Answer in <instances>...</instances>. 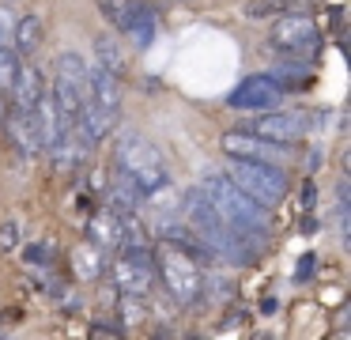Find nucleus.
<instances>
[{"label": "nucleus", "mask_w": 351, "mask_h": 340, "mask_svg": "<svg viewBox=\"0 0 351 340\" xmlns=\"http://www.w3.org/2000/svg\"><path fill=\"white\" fill-rule=\"evenodd\" d=\"M200 257L215 261V253L200 238H167L152 253L155 276L162 280L167 295L178 306H197L204 299V272H200Z\"/></svg>", "instance_id": "f257e3e1"}, {"label": "nucleus", "mask_w": 351, "mask_h": 340, "mask_svg": "<svg viewBox=\"0 0 351 340\" xmlns=\"http://www.w3.org/2000/svg\"><path fill=\"white\" fill-rule=\"evenodd\" d=\"M200 193L212 201V208L223 216V223L234 227L238 234H245V238H265V231L272 227L265 204L253 201V196L245 193L238 181H230L227 174H219V170L204 174V178H200Z\"/></svg>", "instance_id": "f03ea898"}, {"label": "nucleus", "mask_w": 351, "mask_h": 340, "mask_svg": "<svg viewBox=\"0 0 351 340\" xmlns=\"http://www.w3.org/2000/svg\"><path fill=\"white\" fill-rule=\"evenodd\" d=\"M114 163H117V174H121L140 196H162L167 193V185H170L167 163H162L159 148H155L152 140H144L140 133H129V136L117 140Z\"/></svg>", "instance_id": "7ed1b4c3"}, {"label": "nucleus", "mask_w": 351, "mask_h": 340, "mask_svg": "<svg viewBox=\"0 0 351 340\" xmlns=\"http://www.w3.org/2000/svg\"><path fill=\"white\" fill-rule=\"evenodd\" d=\"M110 280L121 295H140L144 299L155 284V261L147 242H125L117 249V261L110 264Z\"/></svg>", "instance_id": "20e7f679"}, {"label": "nucleus", "mask_w": 351, "mask_h": 340, "mask_svg": "<svg viewBox=\"0 0 351 340\" xmlns=\"http://www.w3.org/2000/svg\"><path fill=\"white\" fill-rule=\"evenodd\" d=\"M230 181L245 189L253 201H261L265 208H272L276 201L287 196V178L276 163H253V159H230V170H227Z\"/></svg>", "instance_id": "39448f33"}, {"label": "nucleus", "mask_w": 351, "mask_h": 340, "mask_svg": "<svg viewBox=\"0 0 351 340\" xmlns=\"http://www.w3.org/2000/svg\"><path fill=\"white\" fill-rule=\"evenodd\" d=\"M280 98H283L280 80H272V76H245L227 95V106L230 110H272Z\"/></svg>", "instance_id": "423d86ee"}, {"label": "nucleus", "mask_w": 351, "mask_h": 340, "mask_svg": "<svg viewBox=\"0 0 351 340\" xmlns=\"http://www.w3.org/2000/svg\"><path fill=\"white\" fill-rule=\"evenodd\" d=\"M272 42L280 45V49H291V53L313 49V45H317V23L302 12H287L272 23Z\"/></svg>", "instance_id": "0eeeda50"}, {"label": "nucleus", "mask_w": 351, "mask_h": 340, "mask_svg": "<svg viewBox=\"0 0 351 340\" xmlns=\"http://www.w3.org/2000/svg\"><path fill=\"white\" fill-rule=\"evenodd\" d=\"M4 128H8V140L16 151H23L27 159H38L42 155V136H38V125H34V113L16 106V110L4 113Z\"/></svg>", "instance_id": "6e6552de"}, {"label": "nucleus", "mask_w": 351, "mask_h": 340, "mask_svg": "<svg viewBox=\"0 0 351 340\" xmlns=\"http://www.w3.org/2000/svg\"><path fill=\"white\" fill-rule=\"evenodd\" d=\"M87 242H95L99 249H121L125 246V223L110 204H102V208L87 219Z\"/></svg>", "instance_id": "1a4fd4ad"}, {"label": "nucleus", "mask_w": 351, "mask_h": 340, "mask_svg": "<svg viewBox=\"0 0 351 340\" xmlns=\"http://www.w3.org/2000/svg\"><path fill=\"white\" fill-rule=\"evenodd\" d=\"M87 91L99 102V110L110 121H117V113H121V80L110 76L106 68H87Z\"/></svg>", "instance_id": "9d476101"}, {"label": "nucleus", "mask_w": 351, "mask_h": 340, "mask_svg": "<svg viewBox=\"0 0 351 340\" xmlns=\"http://www.w3.org/2000/svg\"><path fill=\"white\" fill-rule=\"evenodd\" d=\"M245 133L261 136V140L276 144V148H287L291 140H298V121L291 113H261Z\"/></svg>", "instance_id": "9b49d317"}, {"label": "nucleus", "mask_w": 351, "mask_h": 340, "mask_svg": "<svg viewBox=\"0 0 351 340\" xmlns=\"http://www.w3.org/2000/svg\"><path fill=\"white\" fill-rule=\"evenodd\" d=\"M223 151L230 159H253V163H276V144L261 140L253 133H227L223 136Z\"/></svg>", "instance_id": "f8f14e48"}, {"label": "nucleus", "mask_w": 351, "mask_h": 340, "mask_svg": "<svg viewBox=\"0 0 351 340\" xmlns=\"http://www.w3.org/2000/svg\"><path fill=\"white\" fill-rule=\"evenodd\" d=\"M31 113H34V125H38L42 148H49V144H57V140H61V133H64V117H61V110H57L53 91H42Z\"/></svg>", "instance_id": "ddd939ff"}, {"label": "nucleus", "mask_w": 351, "mask_h": 340, "mask_svg": "<svg viewBox=\"0 0 351 340\" xmlns=\"http://www.w3.org/2000/svg\"><path fill=\"white\" fill-rule=\"evenodd\" d=\"M12 95H16V106H23V110H34V102H38V95L46 91V80H42L38 65H19L16 68V80H12Z\"/></svg>", "instance_id": "4468645a"}, {"label": "nucleus", "mask_w": 351, "mask_h": 340, "mask_svg": "<svg viewBox=\"0 0 351 340\" xmlns=\"http://www.w3.org/2000/svg\"><path fill=\"white\" fill-rule=\"evenodd\" d=\"M42 38H46V27H42V15H23L16 19V34H12V49L19 57H34L42 49Z\"/></svg>", "instance_id": "2eb2a0df"}, {"label": "nucleus", "mask_w": 351, "mask_h": 340, "mask_svg": "<svg viewBox=\"0 0 351 340\" xmlns=\"http://www.w3.org/2000/svg\"><path fill=\"white\" fill-rule=\"evenodd\" d=\"M72 272H76V280H84V284L99 280L102 276V249L95 246V242H80V246L72 249Z\"/></svg>", "instance_id": "dca6fc26"}, {"label": "nucleus", "mask_w": 351, "mask_h": 340, "mask_svg": "<svg viewBox=\"0 0 351 340\" xmlns=\"http://www.w3.org/2000/svg\"><path fill=\"white\" fill-rule=\"evenodd\" d=\"M95 57H99V68H106V72L117 76V80H125V76H129V57L121 53V45H117L114 38L102 34L99 42H95Z\"/></svg>", "instance_id": "f3484780"}, {"label": "nucleus", "mask_w": 351, "mask_h": 340, "mask_svg": "<svg viewBox=\"0 0 351 340\" xmlns=\"http://www.w3.org/2000/svg\"><path fill=\"white\" fill-rule=\"evenodd\" d=\"M125 34H129V42L136 45V49H144L147 42H152L155 34V12L147 4H136V12L129 15V23H125Z\"/></svg>", "instance_id": "a211bd4d"}, {"label": "nucleus", "mask_w": 351, "mask_h": 340, "mask_svg": "<svg viewBox=\"0 0 351 340\" xmlns=\"http://www.w3.org/2000/svg\"><path fill=\"white\" fill-rule=\"evenodd\" d=\"M57 76L69 80L72 87L80 91V98L91 95V91H87V60L80 57V53H61V57H57Z\"/></svg>", "instance_id": "6ab92c4d"}, {"label": "nucleus", "mask_w": 351, "mask_h": 340, "mask_svg": "<svg viewBox=\"0 0 351 340\" xmlns=\"http://www.w3.org/2000/svg\"><path fill=\"white\" fill-rule=\"evenodd\" d=\"M136 4H140V0H99V12L106 15V23H110V27L125 30L129 15L136 12Z\"/></svg>", "instance_id": "aec40b11"}, {"label": "nucleus", "mask_w": 351, "mask_h": 340, "mask_svg": "<svg viewBox=\"0 0 351 340\" xmlns=\"http://www.w3.org/2000/svg\"><path fill=\"white\" fill-rule=\"evenodd\" d=\"M117 317H121V325H140V321L147 317L144 299H140V295H121V306H117Z\"/></svg>", "instance_id": "412c9836"}, {"label": "nucleus", "mask_w": 351, "mask_h": 340, "mask_svg": "<svg viewBox=\"0 0 351 340\" xmlns=\"http://www.w3.org/2000/svg\"><path fill=\"white\" fill-rule=\"evenodd\" d=\"M16 68H19V53L12 45H0V91H8L12 80H16Z\"/></svg>", "instance_id": "4be33fe9"}, {"label": "nucleus", "mask_w": 351, "mask_h": 340, "mask_svg": "<svg viewBox=\"0 0 351 340\" xmlns=\"http://www.w3.org/2000/svg\"><path fill=\"white\" fill-rule=\"evenodd\" d=\"M49 257H53V242H31V246L23 249V261L31 264V269H38V264H46Z\"/></svg>", "instance_id": "5701e85b"}, {"label": "nucleus", "mask_w": 351, "mask_h": 340, "mask_svg": "<svg viewBox=\"0 0 351 340\" xmlns=\"http://www.w3.org/2000/svg\"><path fill=\"white\" fill-rule=\"evenodd\" d=\"M0 249H4V253L19 249V227L16 223H0Z\"/></svg>", "instance_id": "b1692460"}, {"label": "nucleus", "mask_w": 351, "mask_h": 340, "mask_svg": "<svg viewBox=\"0 0 351 340\" xmlns=\"http://www.w3.org/2000/svg\"><path fill=\"white\" fill-rule=\"evenodd\" d=\"M12 34H16V19L8 8H0V45H12Z\"/></svg>", "instance_id": "393cba45"}, {"label": "nucleus", "mask_w": 351, "mask_h": 340, "mask_svg": "<svg viewBox=\"0 0 351 340\" xmlns=\"http://www.w3.org/2000/svg\"><path fill=\"white\" fill-rule=\"evenodd\" d=\"M91 337H121V325H91Z\"/></svg>", "instance_id": "a878e982"}, {"label": "nucleus", "mask_w": 351, "mask_h": 340, "mask_svg": "<svg viewBox=\"0 0 351 340\" xmlns=\"http://www.w3.org/2000/svg\"><path fill=\"white\" fill-rule=\"evenodd\" d=\"M302 208H313V181L302 185Z\"/></svg>", "instance_id": "bb28decb"}, {"label": "nucleus", "mask_w": 351, "mask_h": 340, "mask_svg": "<svg viewBox=\"0 0 351 340\" xmlns=\"http://www.w3.org/2000/svg\"><path fill=\"white\" fill-rule=\"evenodd\" d=\"M4 113H8V106H4V98H0V128H4Z\"/></svg>", "instance_id": "cd10ccee"}]
</instances>
